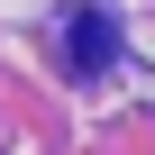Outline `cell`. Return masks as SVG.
<instances>
[{
    "label": "cell",
    "mask_w": 155,
    "mask_h": 155,
    "mask_svg": "<svg viewBox=\"0 0 155 155\" xmlns=\"http://www.w3.org/2000/svg\"><path fill=\"white\" fill-rule=\"evenodd\" d=\"M110 55H119V28H110L101 9H82V18H73V64H82V73H101Z\"/></svg>",
    "instance_id": "1"
}]
</instances>
